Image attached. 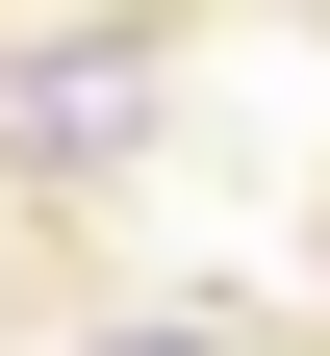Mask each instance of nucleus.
Returning a JSON list of instances; mask_svg holds the SVG:
<instances>
[{
	"label": "nucleus",
	"mask_w": 330,
	"mask_h": 356,
	"mask_svg": "<svg viewBox=\"0 0 330 356\" xmlns=\"http://www.w3.org/2000/svg\"><path fill=\"white\" fill-rule=\"evenodd\" d=\"M127 356H204V331H127Z\"/></svg>",
	"instance_id": "nucleus-1"
}]
</instances>
